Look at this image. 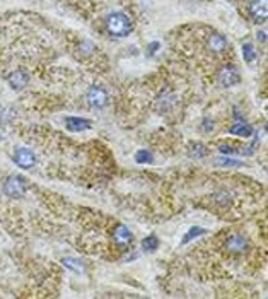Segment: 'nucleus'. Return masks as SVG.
<instances>
[{
    "mask_svg": "<svg viewBox=\"0 0 268 299\" xmlns=\"http://www.w3.org/2000/svg\"><path fill=\"white\" fill-rule=\"evenodd\" d=\"M221 162L224 166H241V162L236 159H221Z\"/></svg>",
    "mask_w": 268,
    "mask_h": 299,
    "instance_id": "20",
    "label": "nucleus"
},
{
    "mask_svg": "<svg viewBox=\"0 0 268 299\" xmlns=\"http://www.w3.org/2000/svg\"><path fill=\"white\" fill-rule=\"evenodd\" d=\"M229 132L232 135H239V137H251L253 135V127L248 125L246 122H239L236 125H232Z\"/></svg>",
    "mask_w": 268,
    "mask_h": 299,
    "instance_id": "11",
    "label": "nucleus"
},
{
    "mask_svg": "<svg viewBox=\"0 0 268 299\" xmlns=\"http://www.w3.org/2000/svg\"><path fill=\"white\" fill-rule=\"evenodd\" d=\"M131 238H133V236H131V232L126 226H118L115 232H113V240L120 246H126L131 241Z\"/></svg>",
    "mask_w": 268,
    "mask_h": 299,
    "instance_id": "9",
    "label": "nucleus"
},
{
    "mask_svg": "<svg viewBox=\"0 0 268 299\" xmlns=\"http://www.w3.org/2000/svg\"><path fill=\"white\" fill-rule=\"evenodd\" d=\"M67 129L70 132H82L91 129V120L81 116H69L67 118Z\"/></svg>",
    "mask_w": 268,
    "mask_h": 299,
    "instance_id": "8",
    "label": "nucleus"
},
{
    "mask_svg": "<svg viewBox=\"0 0 268 299\" xmlns=\"http://www.w3.org/2000/svg\"><path fill=\"white\" fill-rule=\"evenodd\" d=\"M205 232H207V231H205L204 227H191V229L186 232V236H184V238H183V245L190 243L191 240L198 238V236H204Z\"/></svg>",
    "mask_w": 268,
    "mask_h": 299,
    "instance_id": "17",
    "label": "nucleus"
},
{
    "mask_svg": "<svg viewBox=\"0 0 268 299\" xmlns=\"http://www.w3.org/2000/svg\"><path fill=\"white\" fill-rule=\"evenodd\" d=\"M207 154H209V151L204 144H191V147H190V156L191 157H195V159H204Z\"/></svg>",
    "mask_w": 268,
    "mask_h": 299,
    "instance_id": "13",
    "label": "nucleus"
},
{
    "mask_svg": "<svg viewBox=\"0 0 268 299\" xmlns=\"http://www.w3.org/2000/svg\"><path fill=\"white\" fill-rule=\"evenodd\" d=\"M63 265L69 267L70 270L77 272V274H82V272H84V263L81 260H77V258H63Z\"/></svg>",
    "mask_w": 268,
    "mask_h": 299,
    "instance_id": "14",
    "label": "nucleus"
},
{
    "mask_svg": "<svg viewBox=\"0 0 268 299\" xmlns=\"http://www.w3.org/2000/svg\"><path fill=\"white\" fill-rule=\"evenodd\" d=\"M239 79H241L239 72L234 65H224L221 69V72H219V82H221V86L224 87L236 86L239 82Z\"/></svg>",
    "mask_w": 268,
    "mask_h": 299,
    "instance_id": "6",
    "label": "nucleus"
},
{
    "mask_svg": "<svg viewBox=\"0 0 268 299\" xmlns=\"http://www.w3.org/2000/svg\"><path fill=\"white\" fill-rule=\"evenodd\" d=\"M135 161H137L139 164H151V162L154 161V157H152L151 151L142 149V151H139L137 154H135Z\"/></svg>",
    "mask_w": 268,
    "mask_h": 299,
    "instance_id": "15",
    "label": "nucleus"
},
{
    "mask_svg": "<svg viewBox=\"0 0 268 299\" xmlns=\"http://www.w3.org/2000/svg\"><path fill=\"white\" fill-rule=\"evenodd\" d=\"M106 31L115 38H125L131 33V21L123 12H113L106 17Z\"/></svg>",
    "mask_w": 268,
    "mask_h": 299,
    "instance_id": "1",
    "label": "nucleus"
},
{
    "mask_svg": "<svg viewBox=\"0 0 268 299\" xmlns=\"http://www.w3.org/2000/svg\"><path fill=\"white\" fill-rule=\"evenodd\" d=\"M86 101H87V104H89L91 108H94V109H101V108H104L108 104V92L104 87H101V86H92L89 87V91L86 92Z\"/></svg>",
    "mask_w": 268,
    "mask_h": 299,
    "instance_id": "3",
    "label": "nucleus"
},
{
    "mask_svg": "<svg viewBox=\"0 0 268 299\" xmlns=\"http://www.w3.org/2000/svg\"><path fill=\"white\" fill-rule=\"evenodd\" d=\"M157 48H159V43H157V41H156V43H152V46H149V53H151V55H152V53H154V51H156V50H157Z\"/></svg>",
    "mask_w": 268,
    "mask_h": 299,
    "instance_id": "21",
    "label": "nucleus"
},
{
    "mask_svg": "<svg viewBox=\"0 0 268 299\" xmlns=\"http://www.w3.org/2000/svg\"><path fill=\"white\" fill-rule=\"evenodd\" d=\"M226 246L231 250V252L241 253V252H244V250L248 248V241H246L243 236H232V238L227 240Z\"/></svg>",
    "mask_w": 268,
    "mask_h": 299,
    "instance_id": "10",
    "label": "nucleus"
},
{
    "mask_svg": "<svg viewBox=\"0 0 268 299\" xmlns=\"http://www.w3.org/2000/svg\"><path fill=\"white\" fill-rule=\"evenodd\" d=\"M249 16L254 23H265L268 17V0H251L249 2Z\"/></svg>",
    "mask_w": 268,
    "mask_h": 299,
    "instance_id": "4",
    "label": "nucleus"
},
{
    "mask_svg": "<svg viewBox=\"0 0 268 299\" xmlns=\"http://www.w3.org/2000/svg\"><path fill=\"white\" fill-rule=\"evenodd\" d=\"M243 56L248 64H251V62L256 60V50H254V46L251 45V43H246V45H243Z\"/></svg>",
    "mask_w": 268,
    "mask_h": 299,
    "instance_id": "16",
    "label": "nucleus"
},
{
    "mask_svg": "<svg viewBox=\"0 0 268 299\" xmlns=\"http://www.w3.org/2000/svg\"><path fill=\"white\" fill-rule=\"evenodd\" d=\"M28 81H29V76H28V72H24V70H16L14 74L9 76V86H11L14 91L24 89V87L28 86Z\"/></svg>",
    "mask_w": 268,
    "mask_h": 299,
    "instance_id": "7",
    "label": "nucleus"
},
{
    "mask_svg": "<svg viewBox=\"0 0 268 299\" xmlns=\"http://www.w3.org/2000/svg\"><path fill=\"white\" fill-rule=\"evenodd\" d=\"M14 162L23 169H31L36 164V156H34V152L29 151V149L19 147V149H16V152H14Z\"/></svg>",
    "mask_w": 268,
    "mask_h": 299,
    "instance_id": "5",
    "label": "nucleus"
},
{
    "mask_svg": "<svg viewBox=\"0 0 268 299\" xmlns=\"http://www.w3.org/2000/svg\"><path fill=\"white\" fill-rule=\"evenodd\" d=\"M2 190L11 199H21L26 193V190H28V185H26V182L21 176H9L4 182Z\"/></svg>",
    "mask_w": 268,
    "mask_h": 299,
    "instance_id": "2",
    "label": "nucleus"
},
{
    "mask_svg": "<svg viewBox=\"0 0 268 299\" xmlns=\"http://www.w3.org/2000/svg\"><path fill=\"white\" fill-rule=\"evenodd\" d=\"M226 46H227V41L222 34H212V36L209 38V48L212 51H222Z\"/></svg>",
    "mask_w": 268,
    "mask_h": 299,
    "instance_id": "12",
    "label": "nucleus"
},
{
    "mask_svg": "<svg viewBox=\"0 0 268 299\" xmlns=\"http://www.w3.org/2000/svg\"><path fill=\"white\" fill-rule=\"evenodd\" d=\"M219 149H221V152H222V154H227V156H232V154H238V149L229 147V146H221Z\"/></svg>",
    "mask_w": 268,
    "mask_h": 299,
    "instance_id": "19",
    "label": "nucleus"
},
{
    "mask_svg": "<svg viewBox=\"0 0 268 299\" xmlns=\"http://www.w3.org/2000/svg\"><path fill=\"white\" fill-rule=\"evenodd\" d=\"M157 246H159V240L156 238V236H149L142 241V248L146 250V252H156Z\"/></svg>",
    "mask_w": 268,
    "mask_h": 299,
    "instance_id": "18",
    "label": "nucleus"
}]
</instances>
